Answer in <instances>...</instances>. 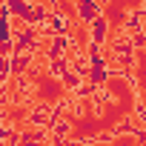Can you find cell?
<instances>
[{
  "instance_id": "7a4b0ae2",
  "label": "cell",
  "mask_w": 146,
  "mask_h": 146,
  "mask_svg": "<svg viewBox=\"0 0 146 146\" xmlns=\"http://www.w3.org/2000/svg\"><path fill=\"white\" fill-rule=\"evenodd\" d=\"M29 83H32V92H35V100L37 103H46V106H57L66 95V83L52 75V66H49V57L40 52L32 57L29 63Z\"/></svg>"
},
{
  "instance_id": "5b68a950",
  "label": "cell",
  "mask_w": 146,
  "mask_h": 146,
  "mask_svg": "<svg viewBox=\"0 0 146 146\" xmlns=\"http://www.w3.org/2000/svg\"><path fill=\"white\" fill-rule=\"evenodd\" d=\"M132 83L146 109V37L132 43Z\"/></svg>"
},
{
  "instance_id": "3957f363",
  "label": "cell",
  "mask_w": 146,
  "mask_h": 146,
  "mask_svg": "<svg viewBox=\"0 0 146 146\" xmlns=\"http://www.w3.org/2000/svg\"><path fill=\"white\" fill-rule=\"evenodd\" d=\"M140 3L143 0H106V37H103L100 54L109 66H117L115 63V43L129 29V15L137 12Z\"/></svg>"
},
{
  "instance_id": "8992f818",
  "label": "cell",
  "mask_w": 146,
  "mask_h": 146,
  "mask_svg": "<svg viewBox=\"0 0 146 146\" xmlns=\"http://www.w3.org/2000/svg\"><path fill=\"white\" fill-rule=\"evenodd\" d=\"M89 146H140V137L135 132H120L109 140H98V143H89Z\"/></svg>"
},
{
  "instance_id": "6da1fadb",
  "label": "cell",
  "mask_w": 146,
  "mask_h": 146,
  "mask_svg": "<svg viewBox=\"0 0 146 146\" xmlns=\"http://www.w3.org/2000/svg\"><path fill=\"white\" fill-rule=\"evenodd\" d=\"M135 98H137L135 83L126 75H109L100 83L98 98H83L80 112L69 129V137L75 140V137H86V135L112 132L135 112Z\"/></svg>"
},
{
  "instance_id": "277c9868",
  "label": "cell",
  "mask_w": 146,
  "mask_h": 146,
  "mask_svg": "<svg viewBox=\"0 0 146 146\" xmlns=\"http://www.w3.org/2000/svg\"><path fill=\"white\" fill-rule=\"evenodd\" d=\"M54 9L66 17V29H69L72 46L78 49V54L83 60V69H89V57H92V23L80 17L78 0H54Z\"/></svg>"
}]
</instances>
